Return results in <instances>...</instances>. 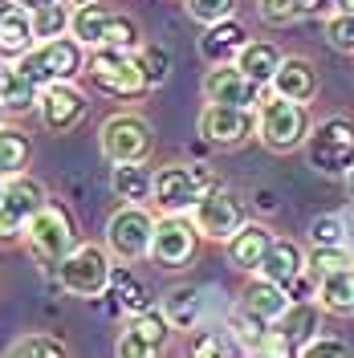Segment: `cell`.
I'll return each mask as SVG.
<instances>
[{
	"label": "cell",
	"instance_id": "cell-42",
	"mask_svg": "<svg viewBox=\"0 0 354 358\" xmlns=\"http://www.w3.org/2000/svg\"><path fill=\"white\" fill-rule=\"evenodd\" d=\"M302 358H351V346L338 338H313L310 346H302Z\"/></svg>",
	"mask_w": 354,
	"mask_h": 358
},
{
	"label": "cell",
	"instance_id": "cell-1",
	"mask_svg": "<svg viewBox=\"0 0 354 358\" xmlns=\"http://www.w3.org/2000/svg\"><path fill=\"white\" fill-rule=\"evenodd\" d=\"M86 73L111 98H139L151 90V78L143 69V53H134V49H90Z\"/></svg>",
	"mask_w": 354,
	"mask_h": 358
},
{
	"label": "cell",
	"instance_id": "cell-12",
	"mask_svg": "<svg viewBox=\"0 0 354 358\" xmlns=\"http://www.w3.org/2000/svg\"><path fill=\"white\" fill-rule=\"evenodd\" d=\"M45 208V192L37 179L29 176H17L8 187H4V200H0V241H13L21 236L29 220Z\"/></svg>",
	"mask_w": 354,
	"mask_h": 358
},
{
	"label": "cell",
	"instance_id": "cell-28",
	"mask_svg": "<svg viewBox=\"0 0 354 358\" xmlns=\"http://www.w3.org/2000/svg\"><path fill=\"white\" fill-rule=\"evenodd\" d=\"M29 159H33V147H29V138H24L21 131H13V127H0V179H17V176H24Z\"/></svg>",
	"mask_w": 354,
	"mask_h": 358
},
{
	"label": "cell",
	"instance_id": "cell-19",
	"mask_svg": "<svg viewBox=\"0 0 354 358\" xmlns=\"http://www.w3.org/2000/svg\"><path fill=\"white\" fill-rule=\"evenodd\" d=\"M248 45V33H244L241 21H220L208 24V33L199 37V53L212 62V66H236L241 49Z\"/></svg>",
	"mask_w": 354,
	"mask_h": 358
},
{
	"label": "cell",
	"instance_id": "cell-16",
	"mask_svg": "<svg viewBox=\"0 0 354 358\" xmlns=\"http://www.w3.org/2000/svg\"><path fill=\"white\" fill-rule=\"evenodd\" d=\"M253 127H257L253 110H241V106H216V102H208L204 114H199V134L212 147H241L244 138L253 134Z\"/></svg>",
	"mask_w": 354,
	"mask_h": 358
},
{
	"label": "cell",
	"instance_id": "cell-35",
	"mask_svg": "<svg viewBox=\"0 0 354 358\" xmlns=\"http://www.w3.org/2000/svg\"><path fill=\"white\" fill-rule=\"evenodd\" d=\"M354 265V252H346V248H313L310 257H306V268H310L313 277L322 281L326 273H338V268H351Z\"/></svg>",
	"mask_w": 354,
	"mask_h": 358
},
{
	"label": "cell",
	"instance_id": "cell-14",
	"mask_svg": "<svg viewBox=\"0 0 354 358\" xmlns=\"http://www.w3.org/2000/svg\"><path fill=\"white\" fill-rule=\"evenodd\" d=\"M171 330H176V326L155 310L134 313L131 326L118 338V358H163L167 342H171Z\"/></svg>",
	"mask_w": 354,
	"mask_h": 358
},
{
	"label": "cell",
	"instance_id": "cell-50",
	"mask_svg": "<svg viewBox=\"0 0 354 358\" xmlns=\"http://www.w3.org/2000/svg\"><path fill=\"white\" fill-rule=\"evenodd\" d=\"M261 358H265V355H261Z\"/></svg>",
	"mask_w": 354,
	"mask_h": 358
},
{
	"label": "cell",
	"instance_id": "cell-20",
	"mask_svg": "<svg viewBox=\"0 0 354 358\" xmlns=\"http://www.w3.org/2000/svg\"><path fill=\"white\" fill-rule=\"evenodd\" d=\"M269 248H273V232H269L265 224L244 220V228L228 241V257H232V265L244 268V273H261Z\"/></svg>",
	"mask_w": 354,
	"mask_h": 358
},
{
	"label": "cell",
	"instance_id": "cell-21",
	"mask_svg": "<svg viewBox=\"0 0 354 358\" xmlns=\"http://www.w3.org/2000/svg\"><path fill=\"white\" fill-rule=\"evenodd\" d=\"M269 86H273V94H281L289 102H302V106H306L313 94H318V69H313L306 57H285Z\"/></svg>",
	"mask_w": 354,
	"mask_h": 358
},
{
	"label": "cell",
	"instance_id": "cell-37",
	"mask_svg": "<svg viewBox=\"0 0 354 358\" xmlns=\"http://www.w3.org/2000/svg\"><path fill=\"white\" fill-rule=\"evenodd\" d=\"M183 4H187V17L199 24L232 21V8H236V0H183Z\"/></svg>",
	"mask_w": 354,
	"mask_h": 358
},
{
	"label": "cell",
	"instance_id": "cell-6",
	"mask_svg": "<svg viewBox=\"0 0 354 358\" xmlns=\"http://www.w3.org/2000/svg\"><path fill=\"white\" fill-rule=\"evenodd\" d=\"M24 241H29V248H33L41 261L62 265L69 252L78 248V228H73V216H69L62 203H45L41 212L29 220Z\"/></svg>",
	"mask_w": 354,
	"mask_h": 358
},
{
	"label": "cell",
	"instance_id": "cell-45",
	"mask_svg": "<svg viewBox=\"0 0 354 358\" xmlns=\"http://www.w3.org/2000/svg\"><path fill=\"white\" fill-rule=\"evenodd\" d=\"M346 241H351V252H354V220L346 224Z\"/></svg>",
	"mask_w": 354,
	"mask_h": 358
},
{
	"label": "cell",
	"instance_id": "cell-32",
	"mask_svg": "<svg viewBox=\"0 0 354 358\" xmlns=\"http://www.w3.org/2000/svg\"><path fill=\"white\" fill-rule=\"evenodd\" d=\"M322 8V0H261V17L269 24H293Z\"/></svg>",
	"mask_w": 354,
	"mask_h": 358
},
{
	"label": "cell",
	"instance_id": "cell-47",
	"mask_svg": "<svg viewBox=\"0 0 354 358\" xmlns=\"http://www.w3.org/2000/svg\"><path fill=\"white\" fill-rule=\"evenodd\" d=\"M342 4H346V8H354V0H342Z\"/></svg>",
	"mask_w": 354,
	"mask_h": 358
},
{
	"label": "cell",
	"instance_id": "cell-44",
	"mask_svg": "<svg viewBox=\"0 0 354 358\" xmlns=\"http://www.w3.org/2000/svg\"><path fill=\"white\" fill-rule=\"evenodd\" d=\"M66 4H73V8H86V4H98V0H66Z\"/></svg>",
	"mask_w": 354,
	"mask_h": 358
},
{
	"label": "cell",
	"instance_id": "cell-22",
	"mask_svg": "<svg viewBox=\"0 0 354 358\" xmlns=\"http://www.w3.org/2000/svg\"><path fill=\"white\" fill-rule=\"evenodd\" d=\"M289 306H293V297H285V289H281L277 281H269V277L248 281V285H244V293H241V310L257 313V317H265V322L285 317Z\"/></svg>",
	"mask_w": 354,
	"mask_h": 358
},
{
	"label": "cell",
	"instance_id": "cell-51",
	"mask_svg": "<svg viewBox=\"0 0 354 358\" xmlns=\"http://www.w3.org/2000/svg\"><path fill=\"white\" fill-rule=\"evenodd\" d=\"M0 69H4V66H0Z\"/></svg>",
	"mask_w": 354,
	"mask_h": 358
},
{
	"label": "cell",
	"instance_id": "cell-11",
	"mask_svg": "<svg viewBox=\"0 0 354 358\" xmlns=\"http://www.w3.org/2000/svg\"><path fill=\"white\" fill-rule=\"evenodd\" d=\"M151 236H155V220H151L139 203L114 212L111 224H106V245H111V252L122 257V261L147 257V252H151Z\"/></svg>",
	"mask_w": 354,
	"mask_h": 358
},
{
	"label": "cell",
	"instance_id": "cell-25",
	"mask_svg": "<svg viewBox=\"0 0 354 358\" xmlns=\"http://www.w3.org/2000/svg\"><path fill=\"white\" fill-rule=\"evenodd\" d=\"M0 102H4V110H29L41 102V86L17 66L0 69Z\"/></svg>",
	"mask_w": 354,
	"mask_h": 358
},
{
	"label": "cell",
	"instance_id": "cell-31",
	"mask_svg": "<svg viewBox=\"0 0 354 358\" xmlns=\"http://www.w3.org/2000/svg\"><path fill=\"white\" fill-rule=\"evenodd\" d=\"M111 285H114V293H118V306H122V310H131V313L151 310V293H147V285H143L134 273L118 268V273H111Z\"/></svg>",
	"mask_w": 354,
	"mask_h": 358
},
{
	"label": "cell",
	"instance_id": "cell-26",
	"mask_svg": "<svg viewBox=\"0 0 354 358\" xmlns=\"http://www.w3.org/2000/svg\"><path fill=\"white\" fill-rule=\"evenodd\" d=\"M111 187L118 192V200L143 203L151 192H155V176H151L143 163H118L114 176H111Z\"/></svg>",
	"mask_w": 354,
	"mask_h": 358
},
{
	"label": "cell",
	"instance_id": "cell-24",
	"mask_svg": "<svg viewBox=\"0 0 354 358\" xmlns=\"http://www.w3.org/2000/svg\"><path fill=\"white\" fill-rule=\"evenodd\" d=\"M281 62H285V57H281V49L273 41H248L241 49V57H236V66H241L253 82H261V86L273 82V73L281 69Z\"/></svg>",
	"mask_w": 354,
	"mask_h": 358
},
{
	"label": "cell",
	"instance_id": "cell-41",
	"mask_svg": "<svg viewBox=\"0 0 354 358\" xmlns=\"http://www.w3.org/2000/svg\"><path fill=\"white\" fill-rule=\"evenodd\" d=\"M187 358H232L228 355V346L220 342V334H208V330H199L192 338V355Z\"/></svg>",
	"mask_w": 354,
	"mask_h": 358
},
{
	"label": "cell",
	"instance_id": "cell-36",
	"mask_svg": "<svg viewBox=\"0 0 354 358\" xmlns=\"http://www.w3.org/2000/svg\"><path fill=\"white\" fill-rule=\"evenodd\" d=\"M8 358H69V355H66V346H62L57 338L29 334V338H21V342L8 350Z\"/></svg>",
	"mask_w": 354,
	"mask_h": 358
},
{
	"label": "cell",
	"instance_id": "cell-27",
	"mask_svg": "<svg viewBox=\"0 0 354 358\" xmlns=\"http://www.w3.org/2000/svg\"><path fill=\"white\" fill-rule=\"evenodd\" d=\"M318 301L330 313H354V268H338L318 281Z\"/></svg>",
	"mask_w": 354,
	"mask_h": 358
},
{
	"label": "cell",
	"instance_id": "cell-15",
	"mask_svg": "<svg viewBox=\"0 0 354 358\" xmlns=\"http://www.w3.org/2000/svg\"><path fill=\"white\" fill-rule=\"evenodd\" d=\"M204 98L216 106L253 110V106H261V82H253L241 66H212L204 78Z\"/></svg>",
	"mask_w": 354,
	"mask_h": 358
},
{
	"label": "cell",
	"instance_id": "cell-40",
	"mask_svg": "<svg viewBox=\"0 0 354 358\" xmlns=\"http://www.w3.org/2000/svg\"><path fill=\"white\" fill-rule=\"evenodd\" d=\"M143 69H147V78H151V86H163L167 82V73H171V53L167 49H143Z\"/></svg>",
	"mask_w": 354,
	"mask_h": 358
},
{
	"label": "cell",
	"instance_id": "cell-5",
	"mask_svg": "<svg viewBox=\"0 0 354 358\" xmlns=\"http://www.w3.org/2000/svg\"><path fill=\"white\" fill-rule=\"evenodd\" d=\"M257 134L269 151H293L310 138V114L302 102H289L281 94H273L257 106Z\"/></svg>",
	"mask_w": 354,
	"mask_h": 358
},
{
	"label": "cell",
	"instance_id": "cell-4",
	"mask_svg": "<svg viewBox=\"0 0 354 358\" xmlns=\"http://www.w3.org/2000/svg\"><path fill=\"white\" fill-rule=\"evenodd\" d=\"M17 69H24L37 86H57V82H73L78 73H86V57H82V41L78 37H53L41 41L33 53H24Z\"/></svg>",
	"mask_w": 354,
	"mask_h": 358
},
{
	"label": "cell",
	"instance_id": "cell-2",
	"mask_svg": "<svg viewBox=\"0 0 354 358\" xmlns=\"http://www.w3.org/2000/svg\"><path fill=\"white\" fill-rule=\"evenodd\" d=\"M216 187H220V179L208 163H176L155 176V203L163 212H187Z\"/></svg>",
	"mask_w": 354,
	"mask_h": 358
},
{
	"label": "cell",
	"instance_id": "cell-7",
	"mask_svg": "<svg viewBox=\"0 0 354 358\" xmlns=\"http://www.w3.org/2000/svg\"><path fill=\"white\" fill-rule=\"evenodd\" d=\"M310 163L322 176H351L354 167V122L351 118H326L306 138Z\"/></svg>",
	"mask_w": 354,
	"mask_h": 358
},
{
	"label": "cell",
	"instance_id": "cell-33",
	"mask_svg": "<svg viewBox=\"0 0 354 358\" xmlns=\"http://www.w3.org/2000/svg\"><path fill=\"white\" fill-rule=\"evenodd\" d=\"M228 326L236 330V338L241 342H248L253 350H261V342H265V334L273 330V322H265V317H257V313H248V310H232V317H228Z\"/></svg>",
	"mask_w": 354,
	"mask_h": 358
},
{
	"label": "cell",
	"instance_id": "cell-30",
	"mask_svg": "<svg viewBox=\"0 0 354 358\" xmlns=\"http://www.w3.org/2000/svg\"><path fill=\"white\" fill-rule=\"evenodd\" d=\"M277 330L302 350V346H310L313 342V330H318V310L306 306V301H297V306H289L285 317H277Z\"/></svg>",
	"mask_w": 354,
	"mask_h": 358
},
{
	"label": "cell",
	"instance_id": "cell-46",
	"mask_svg": "<svg viewBox=\"0 0 354 358\" xmlns=\"http://www.w3.org/2000/svg\"><path fill=\"white\" fill-rule=\"evenodd\" d=\"M346 183H351V196H354V167H351V176H346Z\"/></svg>",
	"mask_w": 354,
	"mask_h": 358
},
{
	"label": "cell",
	"instance_id": "cell-13",
	"mask_svg": "<svg viewBox=\"0 0 354 358\" xmlns=\"http://www.w3.org/2000/svg\"><path fill=\"white\" fill-rule=\"evenodd\" d=\"M192 220H196L199 236H212V241H232V236L244 228V208H241V200H236L232 192L216 187V192H208V196L192 208Z\"/></svg>",
	"mask_w": 354,
	"mask_h": 358
},
{
	"label": "cell",
	"instance_id": "cell-34",
	"mask_svg": "<svg viewBox=\"0 0 354 358\" xmlns=\"http://www.w3.org/2000/svg\"><path fill=\"white\" fill-rule=\"evenodd\" d=\"M33 21H37V41H53V37H66L73 13H66V0H62V4H49L41 13H33Z\"/></svg>",
	"mask_w": 354,
	"mask_h": 358
},
{
	"label": "cell",
	"instance_id": "cell-43",
	"mask_svg": "<svg viewBox=\"0 0 354 358\" xmlns=\"http://www.w3.org/2000/svg\"><path fill=\"white\" fill-rule=\"evenodd\" d=\"M13 4H21V8H29V13H41V8L57 4V0H13Z\"/></svg>",
	"mask_w": 354,
	"mask_h": 358
},
{
	"label": "cell",
	"instance_id": "cell-38",
	"mask_svg": "<svg viewBox=\"0 0 354 358\" xmlns=\"http://www.w3.org/2000/svg\"><path fill=\"white\" fill-rule=\"evenodd\" d=\"M326 41L338 53H354V8H342L326 21Z\"/></svg>",
	"mask_w": 354,
	"mask_h": 358
},
{
	"label": "cell",
	"instance_id": "cell-10",
	"mask_svg": "<svg viewBox=\"0 0 354 358\" xmlns=\"http://www.w3.org/2000/svg\"><path fill=\"white\" fill-rule=\"evenodd\" d=\"M151 151V127L139 114H114L102 127V155L118 163H143Z\"/></svg>",
	"mask_w": 354,
	"mask_h": 358
},
{
	"label": "cell",
	"instance_id": "cell-29",
	"mask_svg": "<svg viewBox=\"0 0 354 358\" xmlns=\"http://www.w3.org/2000/svg\"><path fill=\"white\" fill-rule=\"evenodd\" d=\"M163 317L176 326V330H196L199 322V289L192 285H176L163 301Z\"/></svg>",
	"mask_w": 354,
	"mask_h": 358
},
{
	"label": "cell",
	"instance_id": "cell-18",
	"mask_svg": "<svg viewBox=\"0 0 354 358\" xmlns=\"http://www.w3.org/2000/svg\"><path fill=\"white\" fill-rule=\"evenodd\" d=\"M37 49V21L21 4H4L0 8V57H17Z\"/></svg>",
	"mask_w": 354,
	"mask_h": 358
},
{
	"label": "cell",
	"instance_id": "cell-49",
	"mask_svg": "<svg viewBox=\"0 0 354 358\" xmlns=\"http://www.w3.org/2000/svg\"><path fill=\"white\" fill-rule=\"evenodd\" d=\"M0 200H4V187H0Z\"/></svg>",
	"mask_w": 354,
	"mask_h": 358
},
{
	"label": "cell",
	"instance_id": "cell-3",
	"mask_svg": "<svg viewBox=\"0 0 354 358\" xmlns=\"http://www.w3.org/2000/svg\"><path fill=\"white\" fill-rule=\"evenodd\" d=\"M69 33L82 45H90V49H139V41H143V33H139V24L131 17L111 13V8H98V4L73 8Z\"/></svg>",
	"mask_w": 354,
	"mask_h": 358
},
{
	"label": "cell",
	"instance_id": "cell-9",
	"mask_svg": "<svg viewBox=\"0 0 354 358\" xmlns=\"http://www.w3.org/2000/svg\"><path fill=\"white\" fill-rule=\"evenodd\" d=\"M199 228L196 220H187L183 212H167L163 220H155V236H151V257L163 268H183L196 257Z\"/></svg>",
	"mask_w": 354,
	"mask_h": 358
},
{
	"label": "cell",
	"instance_id": "cell-48",
	"mask_svg": "<svg viewBox=\"0 0 354 358\" xmlns=\"http://www.w3.org/2000/svg\"><path fill=\"white\" fill-rule=\"evenodd\" d=\"M0 118H4V102H0Z\"/></svg>",
	"mask_w": 354,
	"mask_h": 358
},
{
	"label": "cell",
	"instance_id": "cell-8",
	"mask_svg": "<svg viewBox=\"0 0 354 358\" xmlns=\"http://www.w3.org/2000/svg\"><path fill=\"white\" fill-rule=\"evenodd\" d=\"M62 277V289L73 297H98V293L111 285V265H106V252L98 245H78L66 261L57 265Z\"/></svg>",
	"mask_w": 354,
	"mask_h": 358
},
{
	"label": "cell",
	"instance_id": "cell-39",
	"mask_svg": "<svg viewBox=\"0 0 354 358\" xmlns=\"http://www.w3.org/2000/svg\"><path fill=\"white\" fill-rule=\"evenodd\" d=\"M310 241H313V248L346 245V224L338 220V216H318V220L310 224Z\"/></svg>",
	"mask_w": 354,
	"mask_h": 358
},
{
	"label": "cell",
	"instance_id": "cell-17",
	"mask_svg": "<svg viewBox=\"0 0 354 358\" xmlns=\"http://www.w3.org/2000/svg\"><path fill=\"white\" fill-rule=\"evenodd\" d=\"M37 110H41V122L49 127V131H57V134L73 131V127L82 122V114H86V94H82L78 86H69V82L45 86Z\"/></svg>",
	"mask_w": 354,
	"mask_h": 358
},
{
	"label": "cell",
	"instance_id": "cell-23",
	"mask_svg": "<svg viewBox=\"0 0 354 358\" xmlns=\"http://www.w3.org/2000/svg\"><path fill=\"white\" fill-rule=\"evenodd\" d=\"M302 273H306V252L293 245V241H273L265 265H261V277L277 281L281 289H293L302 281Z\"/></svg>",
	"mask_w": 354,
	"mask_h": 358
}]
</instances>
